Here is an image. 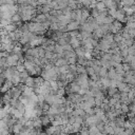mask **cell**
<instances>
[{
    "mask_svg": "<svg viewBox=\"0 0 135 135\" xmlns=\"http://www.w3.org/2000/svg\"><path fill=\"white\" fill-rule=\"evenodd\" d=\"M63 52H64V50H63V45H60L58 42H56V44H55V49H54V53L62 54Z\"/></svg>",
    "mask_w": 135,
    "mask_h": 135,
    "instance_id": "7c38bea8",
    "label": "cell"
},
{
    "mask_svg": "<svg viewBox=\"0 0 135 135\" xmlns=\"http://www.w3.org/2000/svg\"><path fill=\"white\" fill-rule=\"evenodd\" d=\"M86 61H88V59L85 57H77V64L86 65Z\"/></svg>",
    "mask_w": 135,
    "mask_h": 135,
    "instance_id": "e0dca14e",
    "label": "cell"
},
{
    "mask_svg": "<svg viewBox=\"0 0 135 135\" xmlns=\"http://www.w3.org/2000/svg\"><path fill=\"white\" fill-rule=\"evenodd\" d=\"M85 51H86L85 47L82 46V45H80V46H78V47L75 49V52H76L77 57H84V55H85Z\"/></svg>",
    "mask_w": 135,
    "mask_h": 135,
    "instance_id": "8992f818",
    "label": "cell"
},
{
    "mask_svg": "<svg viewBox=\"0 0 135 135\" xmlns=\"http://www.w3.org/2000/svg\"><path fill=\"white\" fill-rule=\"evenodd\" d=\"M77 71H78V74H88L86 73V66L85 65L77 64Z\"/></svg>",
    "mask_w": 135,
    "mask_h": 135,
    "instance_id": "4fadbf2b",
    "label": "cell"
},
{
    "mask_svg": "<svg viewBox=\"0 0 135 135\" xmlns=\"http://www.w3.org/2000/svg\"><path fill=\"white\" fill-rule=\"evenodd\" d=\"M70 43L71 45L74 47V50L78 46L81 45V39L78 37V36H75V37H71V40H70Z\"/></svg>",
    "mask_w": 135,
    "mask_h": 135,
    "instance_id": "3957f363",
    "label": "cell"
},
{
    "mask_svg": "<svg viewBox=\"0 0 135 135\" xmlns=\"http://www.w3.org/2000/svg\"><path fill=\"white\" fill-rule=\"evenodd\" d=\"M103 98L104 97H95V105L101 107V104L103 103Z\"/></svg>",
    "mask_w": 135,
    "mask_h": 135,
    "instance_id": "d6986e66",
    "label": "cell"
},
{
    "mask_svg": "<svg viewBox=\"0 0 135 135\" xmlns=\"http://www.w3.org/2000/svg\"><path fill=\"white\" fill-rule=\"evenodd\" d=\"M54 63H55V65H56V66H62V65L69 64L68 59H65V58H63V57H60V58L56 59V61H55Z\"/></svg>",
    "mask_w": 135,
    "mask_h": 135,
    "instance_id": "52a82bcc",
    "label": "cell"
},
{
    "mask_svg": "<svg viewBox=\"0 0 135 135\" xmlns=\"http://www.w3.org/2000/svg\"><path fill=\"white\" fill-rule=\"evenodd\" d=\"M121 2L123 5H129V6H132L135 4V0H121Z\"/></svg>",
    "mask_w": 135,
    "mask_h": 135,
    "instance_id": "7402d4cb",
    "label": "cell"
},
{
    "mask_svg": "<svg viewBox=\"0 0 135 135\" xmlns=\"http://www.w3.org/2000/svg\"><path fill=\"white\" fill-rule=\"evenodd\" d=\"M86 73H88L89 76H92V75L95 74L96 72H95V70H94L93 66H86Z\"/></svg>",
    "mask_w": 135,
    "mask_h": 135,
    "instance_id": "83f0119b",
    "label": "cell"
},
{
    "mask_svg": "<svg viewBox=\"0 0 135 135\" xmlns=\"http://www.w3.org/2000/svg\"><path fill=\"white\" fill-rule=\"evenodd\" d=\"M57 42H58V43H59L60 45H65L66 43H69V41H68V40H66L65 38H63V37H61V38H59Z\"/></svg>",
    "mask_w": 135,
    "mask_h": 135,
    "instance_id": "f1b7e54d",
    "label": "cell"
},
{
    "mask_svg": "<svg viewBox=\"0 0 135 135\" xmlns=\"http://www.w3.org/2000/svg\"><path fill=\"white\" fill-rule=\"evenodd\" d=\"M117 88H118V90L120 91V92H130V90H131V86L127 83V82H119L118 83V85H117Z\"/></svg>",
    "mask_w": 135,
    "mask_h": 135,
    "instance_id": "277c9868",
    "label": "cell"
},
{
    "mask_svg": "<svg viewBox=\"0 0 135 135\" xmlns=\"http://www.w3.org/2000/svg\"><path fill=\"white\" fill-rule=\"evenodd\" d=\"M116 75H117V72H116V70H115V68H114V66H111V68L109 69V73H108V77H109L110 79H115V77H116Z\"/></svg>",
    "mask_w": 135,
    "mask_h": 135,
    "instance_id": "9c48e42d",
    "label": "cell"
},
{
    "mask_svg": "<svg viewBox=\"0 0 135 135\" xmlns=\"http://www.w3.org/2000/svg\"><path fill=\"white\" fill-rule=\"evenodd\" d=\"M121 111H122V113L128 114V112L130 111V107H129V104H127V103H122V104H121Z\"/></svg>",
    "mask_w": 135,
    "mask_h": 135,
    "instance_id": "44dd1931",
    "label": "cell"
},
{
    "mask_svg": "<svg viewBox=\"0 0 135 135\" xmlns=\"http://www.w3.org/2000/svg\"><path fill=\"white\" fill-rule=\"evenodd\" d=\"M122 64H123V70H124V72H128V71L131 70V64H130V63H128V62H122Z\"/></svg>",
    "mask_w": 135,
    "mask_h": 135,
    "instance_id": "4dcf8cb0",
    "label": "cell"
},
{
    "mask_svg": "<svg viewBox=\"0 0 135 135\" xmlns=\"http://www.w3.org/2000/svg\"><path fill=\"white\" fill-rule=\"evenodd\" d=\"M16 69H17V71H19L20 73L26 70V69H25V66H24V63H18V64L16 65Z\"/></svg>",
    "mask_w": 135,
    "mask_h": 135,
    "instance_id": "4316f807",
    "label": "cell"
},
{
    "mask_svg": "<svg viewBox=\"0 0 135 135\" xmlns=\"http://www.w3.org/2000/svg\"><path fill=\"white\" fill-rule=\"evenodd\" d=\"M35 77L36 76H33V75H30L25 80H24V84L25 85H27V86H32V88H34V85H35Z\"/></svg>",
    "mask_w": 135,
    "mask_h": 135,
    "instance_id": "5b68a950",
    "label": "cell"
},
{
    "mask_svg": "<svg viewBox=\"0 0 135 135\" xmlns=\"http://www.w3.org/2000/svg\"><path fill=\"white\" fill-rule=\"evenodd\" d=\"M120 55H121L123 58H126V57L129 55V46H128V47L122 49V50H121V52H120Z\"/></svg>",
    "mask_w": 135,
    "mask_h": 135,
    "instance_id": "cb8c5ba5",
    "label": "cell"
},
{
    "mask_svg": "<svg viewBox=\"0 0 135 135\" xmlns=\"http://www.w3.org/2000/svg\"><path fill=\"white\" fill-rule=\"evenodd\" d=\"M18 61H19V56L13 52H11L6 57V64L8 66H16L18 64Z\"/></svg>",
    "mask_w": 135,
    "mask_h": 135,
    "instance_id": "6da1fadb",
    "label": "cell"
},
{
    "mask_svg": "<svg viewBox=\"0 0 135 135\" xmlns=\"http://www.w3.org/2000/svg\"><path fill=\"white\" fill-rule=\"evenodd\" d=\"M50 30H52V31H58L59 30L58 22H52V24L50 25Z\"/></svg>",
    "mask_w": 135,
    "mask_h": 135,
    "instance_id": "603a6c76",
    "label": "cell"
},
{
    "mask_svg": "<svg viewBox=\"0 0 135 135\" xmlns=\"http://www.w3.org/2000/svg\"><path fill=\"white\" fill-rule=\"evenodd\" d=\"M68 62H69V64L77 63V56H72V57L68 58Z\"/></svg>",
    "mask_w": 135,
    "mask_h": 135,
    "instance_id": "484cf974",
    "label": "cell"
},
{
    "mask_svg": "<svg viewBox=\"0 0 135 135\" xmlns=\"http://www.w3.org/2000/svg\"><path fill=\"white\" fill-rule=\"evenodd\" d=\"M90 12H91V16H92V17H94V18L98 17V16H99V14H100V12H99L96 7H94V8H90Z\"/></svg>",
    "mask_w": 135,
    "mask_h": 135,
    "instance_id": "ac0fdd59",
    "label": "cell"
},
{
    "mask_svg": "<svg viewBox=\"0 0 135 135\" xmlns=\"http://www.w3.org/2000/svg\"><path fill=\"white\" fill-rule=\"evenodd\" d=\"M103 134H114V128L110 123H105Z\"/></svg>",
    "mask_w": 135,
    "mask_h": 135,
    "instance_id": "30bf717a",
    "label": "cell"
},
{
    "mask_svg": "<svg viewBox=\"0 0 135 135\" xmlns=\"http://www.w3.org/2000/svg\"><path fill=\"white\" fill-rule=\"evenodd\" d=\"M119 90H118V88H112V86H110V88H108V96L109 97H112L116 92H118Z\"/></svg>",
    "mask_w": 135,
    "mask_h": 135,
    "instance_id": "9a60e30c",
    "label": "cell"
},
{
    "mask_svg": "<svg viewBox=\"0 0 135 135\" xmlns=\"http://www.w3.org/2000/svg\"><path fill=\"white\" fill-rule=\"evenodd\" d=\"M89 131H90V134L92 135H94V134H101V132L99 131V129L97 128V126L96 124H91L90 127H89Z\"/></svg>",
    "mask_w": 135,
    "mask_h": 135,
    "instance_id": "ba28073f",
    "label": "cell"
},
{
    "mask_svg": "<svg viewBox=\"0 0 135 135\" xmlns=\"http://www.w3.org/2000/svg\"><path fill=\"white\" fill-rule=\"evenodd\" d=\"M38 1V3L40 4V5H42V4H46V2H47V0H37Z\"/></svg>",
    "mask_w": 135,
    "mask_h": 135,
    "instance_id": "d6a6232c",
    "label": "cell"
},
{
    "mask_svg": "<svg viewBox=\"0 0 135 135\" xmlns=\"http://www.w3.org/2000/svg\"><path fill=\"white\" fill-rule=\"evenodd\" d=\"M80 24H81V23H80L79 21H77V20H72V21L69 22L68 25H66L68 32H70V31H75V30H79Z\"/></svg>",
    "mask_w": 135,
    "mask_h": 135,
    "instance_id": "7a4b0ae2",
    "label": "cell"
},
{
    "mask_svg": "<svg viewBox=\"0 0 135 135\" xmlns=\"http://www.w3.org/2000/svg\"><path fill=\"white\" fill-rule=\"evenodd\" d=\"M122 39H123V37L121 35V32H118V33H115L114 34V41L115 42H120Z\"/></svg>",
    "mask_w": 135,
    "mask_h": 135,
    "instance_id": "2e32d148",
    "label": "cell"
},
{
    "mask_svg": "<svg viewBox=\"0 0 135 135\" xmlns=\"http://www.w3.org/2000/svg\"><path fill=\"white\" fill-rule=\"evenodd\" d=\"M117 101H118V99H116V98H114V97H110V99H109V104H110L111 107H114Z\"/></svg>",
    "mask_w": 135,
    "mask_h": 135,
    "instance_id": "f546056e",
    "label": "cell"
},
{
    "mask_svg": "<svg viewBox=\"0 0 135 135\" xmlns=\"http://www.w3.org/2000/svg\"><path fill=\"white\" fill-rule=\"evenodd\" d=\"M108 73H109V68H107V66L102 65L98 74H99V76H100V77H108Z\"/></svg>",
    "mask_w": 135,
    "mask_h": 135,
    "instance_id": "8fae6325",
    "label": "cell"
},
{
    "mask_svg": "<svg viewBox=\"0 0 135 135\" xmlns=\"http://www.w3.org/2000/svg\"><path fill=\"white\" fill-rule=\"evenodd\" d=\"M50 14H51L52 16H57V17H59L60 15H62V11H61V9H52V11L50 12Z\"/></svg>",
    "mask_w": 135,
    "mask_h": 135,
    "instance_id": "ffe728a7",
    "label": "cell"
},
{
    "mask_svg": "<svg viewBox=\"0 0 135 135\" xmlns=\"http://www.w3.org/2000/svg\"><path fill=\"white\" fill-rule=\"evenodd\" d=\"M63 50L64 51H73L74 47L71 45V43H66L65 45H63Z\"/></svg>",
    "mask_w": 135,
    "mask_h": 135,
    "instance_id": "1f68e13d",
    "label": "cell"
},
{
    "mask_svg": "<svg viewBox=\"0 0 135 135\" xmlns=\"http://www.w3.org/2000/svg\"><path fill=\"white\" fill-rule=\"evenodd\" d=\"M124 127H119V126H116L114 127V134H123L124 133Z\"/></svg>",
    "mask_w": 135,
    "mask_h": 135,
    "instance_id": "5bb4252c",
    "label": "cell"
},
{
    "mask_svg": "<svg viewBox=\"0 0 135 135\" xmlns=\"http://www.w3.org/2000/svg\"><path fill=\"white\" fill-rule=\"evenodd\" d=\"M46 51V50H45ZM44 57H46L47 59H50V60H52L53 59V57H54V52L53 51H46L45 52V56Z\"/></svg>",
    "mask_w": 135,
    "mask_h": 135,
    "instance_id": "d4e9b609",
    "label": "cell"
}]
</instances>
